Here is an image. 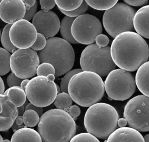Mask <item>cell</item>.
<instances>
[{
    "label": "cell",
    "instance_id": "17",
    "mask_svg": "<svg viewBox=\"0 0 149 142\" xmlns=\"http://www.w3.org/2000/svg\"><path fill=\"white\" fill-rule=\"evenodd\" d=\"M105 142H144V141L143 136L139 131L130 127H123L113 131Z\"/></svg>",
    "mask_w": 149,
    "mask_h": 142
},
{
    "label": "cell",
    "instance_id": "48",
    "mask_svg": "<svg viewBox=\"0 0 149 142\" xmlns=\"http://www.w3.org/2000/svg\"><path fill=\"white\" fill-rule=\"evenodd\" d=\"M47 78L48 79V81L53 82L55 80V75L52 74H49L47 77Z\"/></svg>",
    "mask_w": 149,
    "mask_h": 142
},
{
    "label": "cell",
    "instance_id": "49",
    "mask_svg": "<svg viewBox=\"0 0 149 142\" xmlns=\"http://www.w3.org/2000/svg\"><path fill=\"white\" fill-rule=\"evenodd\" d=\"M143 139H144V142H149V134H146V135L143 137Z\"/></svg>",
    "mask_w": 149,
    "mask_h": 142
},
{
    "label": "cell",
    "instance_id": "19",
    "mask_svg": "<svg viewBox=\"0 0 149 142\" xmlns=\"http://www.w3.org/2000/svg\"><path fill=\"white\" fill-rule=\"evenodd\" d=\"M135 82L140 92L149 97V61L143 64L137 70Z\"/></svg>",
    "mask_w": 149,
    "mask_h": 142
},
{
    "label": "cell",
    "instance_id": "23",
    "mask_svg": "<svg viewBox=\"0 0 149 142\" xmlns=\"http://www.w3.org/2000/svg\"><path fill=\"white\" fill-rule=\"evenodd\" d=\"M73 100L68 93L62 92L57 94L54 104L56 108L68 111L69 108L72 105Z\"/></svg>",
    "mask_w": 149,
    "mask_h": 142
},
{
    "label": "cell",
    "instance_id": "9",
    "mask_svg": "<svg viewBox=\"0 0 149 142\" xmlns=\"http://www.w3.org/2000/svg\"><path fill=\"white\" fill-rule=\"evenodd\" d=\"M25 93L31 104L41 108L54 103L58 94L56 83L42 76L31 79L26 87Z\"/></svg>",
    "mask_w": 149,
    "mask_h": 142
},
{
    "label": "cell",
    "instance_id": "3",
    "mask_svg": "<svg viewBox=\"0 0 149 142\" xmlns=\"http://www.w3.org/2000/svg\"><path fill=\"white\" fill-rule=\"evenodd\" d=\"M104 82L98 74L90 71H81L70 79L68 92L77 104L90 107L97 103L104 94Z\"/></svg>",
    "mask_w": 149,
    "mask_h": 142
},
{
    "label": "cell",
    "instance_id": "46",
    "mask_svg": "<svg viewBox=\"0 0 149 142\" xmlns=\"http://www.w3.org/2000/svg\"><path fill=\"white\" fill-rule=\"evenodd\" d=\"M29 79H23V81H22L21 83H20V87L22 88V89H23L24 91H25L26 89V87L28 83V82H29Z\"/></svg>",
    "mask_w": 149,
    "mask_h": 142
},
{
    "label": "cell",
    "instance_id": "30",
    "mask_svg": "<svg viewBox=\"0 0 149 142\" xmlns=\"http://www.w3.org/2000/svg\"><path fill=\"white\" fill-rule=\"evenodd\" d=\"M55 68L49 63H41L37 69L36 74L37 76H42L47 77L49 74L55 75Z\"/></svg>",
    "mask_w": 149,
    "mask_h": 142
},
{
    "label": "cell",
    "instance_id": "53",
    "mask_svg": "<svg viewBox=\"0 0 149 142\" xmlns=\"http://www.w3.org/2000/svg\"><path fill=\"white\" fill-rule=\"evenodd\" d=\"M1 29H0V39H1Z\"/></svg>",
    "mask_w": 149,
    "mask_h": 142
},
{
    "label": "cell",
    "instance_id": "42",
    "mask_svg": "<svg viewBox=\"0 0 149 142\" xmlns=\"http://www.w3.org/2000/svg\"><path fill=\"white\" fill-rule=\"evenodd\" d=\"M117 124L119 128H123V127H126L127 123L126 120L125 118H120L118 119Z\"/></svg>",
    "mask_w": 149,
    "mask_h": 142
},
{
    "label": "cell",
    "instance_id": "28",
    "mask_svg": "<svg viewBox=\"0 0 149 142\" xmlns=\"http://www.w3.org/2000/svg\"><path fill=\"white\" fill-rule=\"evenodd\" d=\"M55 4L58 8L66 12H70L77 9L82 3L83 0H74V1H55Z\"/></svg>",
    "mask_w": 149,
    "mask_h": 142
},
{
    "label": "cell",
    "instance_id": "22",
    "mask_svg": "<svg viewBox=\"0 0 149 142\" xmlns=\"http://www.w3.org/2000/svg\"><path fill=\"white\" fill-rule=\"evenodd\" d=\"M75 18L65 16L60 24V33L63 39L69 43H78L73 38L71 33V27Z\"/></svg>",
    "mask_w": 149,
    "mask_h": 142
},
{
    "label": "cell",
    "instance_id": "12",
    "mask_svg": "<svg viewBox=\"0 0 149 142\" xmlns=\"http://www.w3.org/2000/svg\"><path fill=\"white\" fill-rule=\"evenodd\" d=\"M102 27L95 16L84 14L76 17L71 27V33L79 43L90 45L95 42L97 35L101 34Z\"/></svg>",
    "mask_w": 149,
    "mask_h": 142
},
{
    "label": "cell",
    "instance_id": "8",
    "mask_svg": "<svg viewBox=\"0 0 149 142\" xmlns=\"http://www.w3.org/2000/svg\"><path fill=\"white\" fill-rule=\"evenodd\" d=\"M104 89L109 99L123 101L131 97L136 90L133 75L122 69H115L107 75L104 82Z\"/></svg>",
    "mask_w": 149,
    "mask_h": 142
},
{
    "label": "cell",
    "instance_id": "36",
    "mask_svg": "<svg viewBox=\"0 0 149 142\" xmlns=\"http://www.w3.org/2000/svg\"><path fill=\"white\" fill-rule=\"evenodd\" d=\"M37 8H38V3H37V1H36L35 4L32 7H31V8L30 9L26 10L25 15L23 19L27 20L29 21H30L31 20H32L33 17L34 16V15L36 13Z\"/></svg>",
    "mask_w": 149,
    "mask_h": 142
},
{
    "label": "cell",
    "instance_id": "35",
    "mask_svg": "<svg viewBox=\"0 0 149 142\" xmlns=\"http://www.w3.org/2000/svg\"><path fill=\"white\" fill-rule=\"evenodd\" d=\"M95 43L100 47L104 48L108 45L109 42V38L104 34H100L95 38Z\"/></svg>",
    "mask_w": 149,
    "mask_h": 142
},
{
    "label": "cell",
    "instance_id": "44",
    "mask_svg": "<svg viewBox=\"0 0 149 142\" xmlns=\"http://www.w3.org/2000/svg\"><path fill=\"white\" fill-rule=\"evenodd\" d=\"M24 127H26L25 125H20V126H19V125H17L15 122H14L13 123V125H12V126L11 127V128H12V130L15 132H16V130H19V129H21V128H24Z\"/></svg>",
    "mask_w": 149,
    "mask_h": 142
},
{
    "label": "cell",
    "instance_id": "33",
    "mask_svg": "<svg viewBox=\"0 0 149 142\" xmlns=\"http://www.w3.org/2000/svg\"><path fill=\"white\" fill-rule=\"evenodd\" d=\"M46 43L47 39L43 35L37 33L36 40L30 48L35 51H40L45 48Z\"/></svg>",
    "mask_w": 149,
    "mask_h": 142
},
{
    "label": "cell",
    "instance_id": "10",
    "mask_svg": "<svg viewBox=\"0 0 149 142\" xmlns=\"http://www.w3.org/2000/svg\"><path fill=\"white\" fill-rule=\"evenodd\" d=\"M124 118L130 128L137 131H149V97L137 95L128 101L124 108Z\"/></svg>",
    "mask_w": 149,
    "mask_h": 142
},
{
    "label": "cell",
    "instance_id": "11",
    "mask_svg": "<svg viewBox=\"0 0 149 142\" xmlns=\"http://www.w3.org/2000/svg\"><path fill=\"white\" fill-rule=\"evenodd\" d=\"M40 63L38 53L30 48L17 49L10 58L12 72L22 79L34 77Z\"/></svg>",
    "mask_w": 149,
    "mask_h": 142
},
{
    "label": "cell",
    "instance_id": "52",
    "mask_svg": "<svg viewBox=\"0 0 149 142\" xmlns=\"http://www.w3.org/2000/svg\"><path fill=\"white\" fill-rule=\"evenodd\" d=\"M3 142H10V141H9V140H8V139H5V140H3Z\"/></svg>",
    "mask_w": 149,
    "mask_h": 142
},
{
    "label": "cell",
    "instance_id": "54",
    "mask_svg": "<svg viewBox=\"0 0 149 142\" xmlns=\"http://www.w3.org/2000/svg\"><path fill=\"white\" fill-rule=\"evenodd\" d=\"M0 2H1V1H0Z\"/></svg>",
    "mask_w": 149,
    "mask_h": 142
},
{
    "label": "cell",
    "instance_id": "4",
    "mask_svg": "<svg viewBox=\"0 0 149 142\" xmlns=\"http://www.w3.org/2000/svg\"><path fill=\"white\" fill-rule=\"evenodd\" d=\"M118 119V113L113 106L105 103H97L87 110L84 124L87 133L100 139H107L116 129Z\"/></svg>",
    "mask_w": 149,
    "mask_h": 142
},
{
    "label": "cell",
    "instance_id": "7",
    "mask_svg": "<svg viewBox=\"0 0 149 142\" xmlns=\"http://www.w3.org/2000/svg\"><path fill=\"white\" fill-rule=\"evenodd\" d=\"M136 10L124 2H118L112 8L105 10L102 24L107 33L112 38L128 31H133V18Z\"/></svg>",
    "mask_w": 149,
    "mask_h": 142
},
{
    "label": "cell",
    "instance_id": "25",
    "mask_svg": "<svg viewBox=\"0 0 149 142\" xmlns=\"http://www.w3.org/2000/svg\"><path fill=\"white\" fill-rule=\"evenodd\" d=\"M11 26L12 24H6L3 28L2 32L1 35V42L2 46L3 47V49L6 50L10 53H13L17 49L14 45H13L9 38V32Z\"/></svg>",
    "mask_w": 149,
    "mask_h": 142
},
{
    "label": "cell",
    "instance_id": "39",
    "mask_svg": "<svg viewBox=\"0 0 149 142\" xmlns=\"http://www.w3.org/2000/svg\"><path fill=\"white\" fill-rule=\"evenodd\" d=\"M123 2L128 5L133 6H140L147 3V0H124Z\"/></svg>",
    "mask_w": 149,
    "mask_h": 142
},
{
    "label": "cell",
    "instance_id": "51",
    "mask_svg": "<svg viewBox=\"0 0 149 142\" xmlns=\"http://www.w3.org/2000/svg\"><path fill=\"white\" fill-rule=\"evenodd\" d=\"M3 138H2V137L1 136V135L0 134V142H3Z\"/></svg>",
    "mask_w": 149,
    "mask_h": 142
},
{
    "label": "cell",
    "instance_id": "50",
    "mask_svg": "<svg viewBox=\"0 0 149 142\" xmlns=\"http://www.w3.org/2000/svg\"><path fill=\"white\" fill-rule=\"evenodd\" d=\"M56 89H57L58 94H59V93H61V88H60V87L57 84H56Z\"/></svg>",
    "mask_w": 149,
    "mask_h": 142
},
{
    "label": "cell",
    "instance_id": "47",
    "mask_svg": "<svg viewBox=\"0 0 149 142\" xmlns=\"http://www.w3.org/2000/svg\"><path fill=\"white\" fill-rule=\"evenodd\" d=\"M15 122L17 125H19V126L22 125H23V123L22 116H17V118H16V119H15Z\"/></svg>",
    "mask_w": 149,
    "mask_h": 142
},
{
    "label": "cell",
    "instance_id": "13",
    "mask_svg": "<svg viewBox=\"0 0 149 142\" xmlns=\"http://www.w3.org/2000/svg\"><path fill=\"white\" fill-rule=\"evenodd\" d=\"M37 34L33 24L24 19L12 24L9 32L10 42L17 49L30 48L35 42Z\"/></svg>",
    "mask_w": 149,
    "mask_h": 142
},
{
    "label": "cell",
    "instance_id": "43",
    "mask_svg": "<svg viewBox=\"0 0 149 142\" xmlns=\"http://www.w3.org/2000/svg\"><path fill=\"white\" fill-rule=\"evenodd\" d=\"M25 103L23 105H22V106H20V107L17 108L18 116H22L23 114H24V111H25V107H26V106L27 105V104L26 105Z\"/></svg>",
    "mask_w": 149,
    "mask_h": 142
},
{
    "label": "cell",
    "instance_id": "5",
    "mask_svg": "<svg viewBox=\"0 0 149 142\" xmlns=\"http://www.w3.org/2000/svg\"><path fill=\"white\" fill-rule=\"evenodd\" d=\"M40 63H48L55 68V77H59L70 71L73 66L74 51L68 42L59 37L47 40L45 48L38 52Z\"/></svg>",
    "mask_w": 149,
    "mask_h": 142
},
{
    "label": "cell",
    "instance_id": "40",
    "mask_svg": "<svg viewBox=\"0 0 149 142\" xmlns=\"http://www.w3.org/2000/svg\"><path fill=\"white\" fill-rule=\"evenodd\" d=\"M28 110H32L35 111L39 115V116H41L42 114H43V109L41 107H36L34 105H33L32 104L30 103H27L26 107H25V111Z\"/></svg>",
    "mask_w": 149,
    "mask_h": 142
},
{
    "label": "cell",
    "instance_id": "29",
    "mask_svg": "<svg viewBox=\"0 0 149 142\" xmlns=\"http://www.w3.org/2000/svg\"><path fill=\"white\" fill-rule=\"evenodd\" d=\"M81 71H82L81 68H77V69L70 70L69 72H68L66 74H65L61 81V83H60L61 91L64 93H68V86L70 79L72 78L73 75Z\"/></svg>",
    "mask_w": 149,
    "mask_h": 142
},
{
    "label": "cell",
    "instance_id": "34",
    "mask_svg": "<svg viewBox=\"0 0 149 142\" xmlns=\"http://www.w3.org/2000/svg\"><path fill=\"white\" fill-rule=\"evenodd\" d=\"M22 81H23L22 79L18 78L12 72L9 74L6 78V82H7L8 86L9 88H12L14 86H20Z\"/></svg>",
    "mask_w": 149,
    "mask_h": 142
},
{
    "label": "cell",
    "instance_id": "37",
    "mask_svg": "<svg viewBox=\"0 0 149 142\" xmlns=\"http://www.w3.org/2000/svg\"><path fill=\"white\" fill-rule=\"evenodd\" d=\"M41 9L44 11H49L55 6L54 0H40L39 1Z\"/></svg>",
    "mask_w": 149,
    "mask_h": 142
},
{
    "label": "cell",
    "instance_id": "27",
    "mask_svg": "<svg viewBox=\"0 0 149 142\" xmlns=\"http://www.w3.org/2000/svg\"><path fill=\"white\" fill-rule=\"evenodd\" d=\"M24 125L27 128H33L37 125L40 121L38 114L34 110H28L24 111L23 116Z\"/></svg>",
    "mask_w": 149,
    "mask_h": 142
},
{
    "label": "cell",
    "instance_id": "21",
    "mask_svg": "<svg viewBox=\"0 0 149 142\" xmlns=\"http://www.w3.org/2000/svg\"><path fill=\"white\" fill-rule=\"evenodd\" d=\"M3 95L7 96L9 100L13 103L17 108L23 105L26 102V95L20 86L9 88L5 91Z\"/></svg>",
    "mask_w": 149,
    "mask_h": 142
},
{
    "label": "cell",
    "instance_id": "38",
    "mask_svg": "<svg viewBox=\"0 0 149 142\" xmlns=\"http://www.w3.org/2000/svg\"><path fill=\"white\" fill-rule=\"evenodd\" d=\"M68 112L72 117L74 121H75L77 116L80 114V108L76 105H72L69 108Z\"/></svg>",
    "mask_w": 149,
    "mask_h": 142
},
{
    "label": "cell",
    "instance_id": "6",
    "mask_svg": "<svg viewBox=\"0 0 149 142\" xmlns=\"http://www.w3.org/2000/svg\"><path fill=\"white\" fill-rule=\"evenodd\" d=\"M80 64L83 71H90L105 77L115 70L116 65L111 56L109 46L101 48L96 43L86 46L81 53Z\"/></svg>",
    "mask_w": 149,
    "mask_h": 142
},
{
    "label": "cell",
    "instance_id": "31",
    "mask_svg": "<svg viewBox=\"0 0 149 142\" xmlns=\"http://www.w3.org/2000/svg\"><path fill=\"white\" fill-rule=\"evenodd\" d=\"M69 142H100L99 140L89 133H81L73 136Z\"/></svg>",
    "mask_w": 149,
    "mask_h": 142
},
{
    "label": "cell",
    "instance_id": "18",
    "mask_svg": "<svg viewBox=\"0 0 149 142\" xmlns=\"http://www.w3.org/2000/svg\"><path fill=\"white\" fill-rule=\"evenodd\" d=\"M133 22L136 33L149 39V5L143 6L136 12Z\"/></svg>",
    "mask_w": 149,
    "mask_h": 142
},
{
    "label": "cell",
    "instance_id": "24",
    "mask_svg": "<svg viewBox=\"0 0 149 142\" xmlns=\"http://www.w3.org/2000/svg\"><path fill=\"white\" fill-rule=\"evenodd\" d=\"M85 1L88 6L98 10H107L118 2L116 0H86Z\"/></svg>",
    "mask_w": 149,
    "mask_h": 142
},
{
    "label": "cell",
    "instance_id": "14",
    "mask_svg": "<svg viewBox=\"0 0 149 142\" xmlns=\"http://www.w3.org/2000/svg\"><path fill=\"white\" fill-rule=\"evenodd\" d=\"M33 25L37 32L43 35L45 38L54 37L60 28V20L53 11L40 10L37 12L32 19Z\"/></svg>",
    "mask_w": 149,
    "mask_h": 142
},
{
    "label": "cell",
    "instance_id": "41",
    "mask_svg": "<svg viewBox=\"0 0 149 142\" xmlns=\"http://www.w3.org/2000/svg\"><path fill=\"white\" fill-rule=\"evenodd\" d=\"M37 1L36 0H23V3H24L26 10H29L32 7Z\"/></svg>",
    "mask_w": 149,
    "mask_h": 142
},
{
    "label": "cell",
    "instance_id": "2",
    "mask_svg": "<svg viewBox=\"0 0 149 142\" xmlns=\"http://www.w3.org/2000/svg\"><path fill=\"white\" fill-rule=\"evenodd\" d=\"M37 129L42 142H69L75 136L76 125L68 112L53 108L40 116Z\"/></svg>",
    "mask_w": 149,
    "mask_h": 142
},
{
    "label": "cell",
    "instance_id": "45",
    "mask_svg": "<svg viewBox=\"0 0 149 142\" xmlns=\"http://www.w3.org/2000/svg\"><path fill=\"white\" fill-rule=\"evenodd\" d=\"M5 92V85L4 82L0 76V94H3Z\"/></svg>",
    "mask_w": 149,
    "mask_h": 142
},
{
    "label": "cell",
    "instance_id": "1",
    "mask_svg": "<svg viewBox=\"0 0 149 142\" xmlns=\"http://www.w3.org/2000/svg\"><path fill=\"white\" fill-rule=\"evenodd\" d=\"M111 56L116 66L135 71L149 57V48L144 39L134 31L122 32L112 41Z\"/></svg>",
    "mask_w": 149,
    "mask_h": 142
},
{
    "label": "cell",
    "instance_id": "32",
    "mask_svg": "<svg viewBox=\"0 0 149 142\" xmlns=\"http://www.w3.org/2000/svg\"><path fill=\"white\" fill-rule=\"evenodd\" d=\"M88 6L86 3V1H83L81 5L77 9H76L74 10H72L70 12H66V11H64V10H62L61 9H59V10L63 14L66 15V16L74 18L75 17H77L82 14H84V13L88 10Z\"/></svg>",
    "mask_w": 149,
    "mask_h": 142
},
{
    "label": "cell",
    "instance_id": "26",
    "mask_svg": "<svg viewBox=\"0 0 149 142\" xmlns=\"http://www.w3.org/2000/svg\"><path fill=\"white\" fill-rule=\"evenodd\" d=\"M10 53L2 48H0V76L5 75L10 71Z\"/></svg>",
    "mask_w": 149,
    "mask_h": 142
},
{
    "label": "cell",
    "instance_id": "16",
    "mask_svg": "<svg viewBox=\"0 0 149 142\" xmlns=\"http://www.w3.org/2000/svg\"><path fill=\"white\" fill-rule=\"evenodd\" d=\"M17 116L16 106L9 100L7 96L0 94V131L8 130Z\"/></svg>",
    "mask_w": 149,
    "mask_h": 142
},
{
    "label": "cell",
    "instance_id": "15",
    "mask_svg": "<svg viewBox=\"0 0 149 142\" xmlns=\"http://www.w3.org/2000/svg\"><path fill=\"white\" fill-rule=\"evenodd\" d=\"M26 13L22 0H2L0 2V19L7 24H13L23 19Z\"/></svg>",
    "mask_w": 149,
    "mask_h": 142
},
{
    "label": "cell",
    "instance_id": "20",
    "mask_svg": "<svg viewBox=\"0 0 149 142\" xmlns=\"http://www.w3.org/2000/svg\"><path fill=\"white\" fill-rule=\"evenodd\" d=\"M10 142H42V140L36 130L24 127L14 132Z\"/></svg>",
    "mask_w": 149,
    "mask_h": 142
}]
</instances>
